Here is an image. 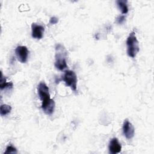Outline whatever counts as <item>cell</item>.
Returning <instances> with one entry per match:
<instances>
[{"mask_svg": "<svg viewBox=\"0 0 154 154\" xmlns=\"http://www.w3.org/2000/svg\"><path fill=\"white\" fill-rule=\"evenodd\" d=\"M67 51L65 47L60 44H57L55 46V66L60 70H63L67 67Z\"/></svg>", "mask_w": 154, "mask_h": 154, "instance_id": "cell-1", "label": "cell"}, {"mask_svg": "<svg viewBox=\"0 0 154 154\" xmlns=\"http://www.w3.org/2000/svg\"><path fill=\"white\" fill-rule=\"evenodd\" d=\"M17 151L14 147H13L12 145H8L4 153H17Z\"/></svg>", "mask_w": 154, "mask_h": 154, "instance_id": "cell-13", "label": "cell"}, {"mask_svg": "<svg viewBox=\"0 0 154 154\" xmlns=\"http://www.w3.org/2000/svg\"><path fill=\"white\" fill-rule=\"evenodd\" d=\"M109 151L112 154H116L120 152L122 150V145L119 143L117 138H113L111 140L109 146H108Z\"/></svg>", "mask_w": 154, "mask_h": 154, "instance_id": "cell-9", "label": "cell"}, {"mask_svg": "<svg viewBox=\"0 0 154 154\" xmlns=\"http://www.w3.org/2000/svg\"><path fill=\"white\" fill-rule=\"evenodd\" d=\"M62 80L64 82L67 87H70L73 91H76L78 79L77 76L74 71L71 70H66L64 72Z\"/></svg>", "mask_w": 154, "mask_h": 154, "instance_id": "cell-3", "label": "cell"}, {"mask_svg": "<svg viewBox=\"0 0 154 154\" xmlns=\"http://www.w3.org/2000/svg\"><path fill=\"white\" fill-rule=\"evenodd\" d=\"M127 54L131 58H135L140 51L139 42L134 31L131 32L126 40Z\"/></svg>", "mask_w": 154, "mask_h": 154, "instance_id": "cell-2", "label": "cell"}, {"mask_svg": "<svg viewBox=\"0 0 154 154\" xmlns=\"http://www.w3.org/2000/svg\"><path fill=\"white\" fill-rule=\"evenodd\" d=\"M55 106V102L51 98L42 101L41 106L43 112L47 115H51L54 112Z\"/></svg>", "mask_w": 154, "mask_h": 154, "instance_id": "cell-7", "label": "cell"}, {"mask_svg": "<svg viewBox=\"0 0 154 154\" xmlns=\"http://www.w3.org/2000/svg\"><path fill=\"white\" fill-rule=\"evenodd\" d=\"M13 86V84L11 82H7L5 78H4L2 76V74L1 73V89H5V88H11Z\"/></svg>", "mask_w": 154, "mask_h": 154, "instance_id": "cell-12", "label": "cell"}, {"mask_svg": "<svg viewBox=\"0 0 154 154\" xmlns=\"http://www.w3.org/2000/svg\"><path fill=\"white\" fill-rule=\"evenodd\" d=\"M17 59L22 63H25L28 60L29 51L25 46H18L15 49Z\"/></svg>", "mask_w": 154, "mask_h": 154, "instance_id": "cell-4", "label": "cell"}, {"mask_svg": "<svg viewBox=\"0 0 154 154\" xmlns=\"http://www.w3.org/2000/svg\"><path fill=\"white\" fill-rule=\"evenodd\" d=\"M37 93L42 101L51 98L49 90L45 82H40L37 86Z\"/></svg>", "mask_w": 154, "mask_h": 154, "instance_id": "cell-5", "label": "cell"}, {"mask_svg": "<svg viewBox=\"0 0 154 154\" xmlns=\"http://www.w3.org/2000/svg\"><path fill=\"white\" fill-rule=\"evenodd\" d=\"M58 22V19L56 17H51L49 22V24L50 25H54V24H56Z\"/></svg>", "mask_w": 154, "mask_h": 154, "instance_id": "cell-15", "label": "cell"}, {"mask_svg": "<svg viewBox=\"0 0 154 154\" xmlns=\"http://www.w3.org/2000/svg\"><path fill=\"white\" fill-rule=\"evenodd\" d=\"M116 2L122 14H126L128 12V7L126 1L118 0Z\"/></svg>", "mask_w": 154, "mask_h": 154, "instance_id": "cell-10", "label": "cell"}, {"mask_svg": "<svg viewBox=\"0 0 154 154\" xmlns=\"http://www.w3.org/2000/svg\"><path fill=\"white\" fill-rule=\"evenodd\" d=\"M45 32V28L41 25L32 23L31 25V35L34 38L41 39Z\"/></svg>", "mask_w": 154, "mask_h": 154, "instance_id": "cell-8", "label": "cell"}, {"mask_svg": "<svg viewBox=\"0 0 154 154\" xmlns=\"http://www.w3.org/2000/svg\"><path fill=\"white\" fill-rule=\"evenodd\" d=\"M125 20V16L123 15H121L119 16L117 19H116V21L119 24H121Z\"/></svg>", "mask_w": 154, "mask_h": 154, "instance_id": "cell-14", "label": "cell"}, {"mask_svg": "<svg viewBox=\"0 0 154 154\" xmlns=\"http://www.w3.org/2000/svg\"><path fill=\"white\" fill-rule=\"evenodd\" d=\"M123 132L127 139H131L134 136L135 129L132 124L128 120H125L123 125Z\"/></svg>", "mask_w": 154, "mask_h": 154, "instance_id": "cell-6", "label": "cell"}, {"mask_svg": "<svg viewBox=\"0 0 154 154\" xmlns=\"http://www.w3.org/2000/svg\"><path fill=\"white\" fill-rule=\"evenodd\" d=\"M11 110V106L7 104H2L0 107V114L1 116H6L9 114Z\"/></svg>", "mask_w": 154, "mask_h": 154, "instance_id": "cell-11", "label": "cell"}]
</instances>
